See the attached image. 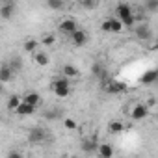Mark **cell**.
<instances>
[{
  "label": "cell",
  "instance_id": "obj_1",
  "mask_svg": "<svg viewBox=\"0 0 158 158\" xmlns=\"http://www.w3.org/2000/svg\"><path fill=\"white\" fill-rule=\"evenodd\" d=\"M115 15H117V17L123 21V24H125V26H128V28H132V26L136 24L134 11H132V8H130L128 4H125V2L117 4V8H115Z\"/></svg>",
  "mask_w": 158,
  "mask_h": 158
},
{
  "label": "cell",
  "instance_id": "obj_2",
  "mask_svg": "<svg viewBox=\"0 0 158 158\" xmlns=\"http://www.w3.org/2000/svg\"><path fill=\"white\" fill-rule=\"evenodd\" d=\"M52 91L60 97V99H65L69 95V80H67V76L65 78H56V80H52Z\"/></svg>",
  "mask_w": 158,
  "mask_h": 158
},
{
  "label": "cell",
  "instance_id": "obj_3",
  "mask_svg": "<svg viewBox=\"0 0 158 158\" xmlns=\"http://www.w3.org/2000/svg\"><path fill=\"white\" fill-rule=\"evenodd\" d=\"M102 88H104L106 93L117 95V93H123V91L127 89V84H123V82H119V80H106V82L102 84Z\"/></svg>",
  "mask_w": 158,
  "mask_h": 158
},
{
  "label": "cell",
  "instance_id": "obj_4",
  "mask_svg": "<svg viewBox=\"0 0 158 158\" xmlns=\"http://www.w3.org/2000/svg\"><path fill=\"white\" fill-rule=\"evenodd\" d=\"M60 30H61L65 35H71L73 32H76V30H78V24H76V21H74V19H63V21L60 23Z\"/></svg>",
  "mask_w": 158,
  "mask_h": 158
},
{
  "label": "cell",
  "instance_id": "obj_5",
  "mask_svg": "<svg viewBox=\"0 0 158 158\" xmlns=\"http://www.w3.org/2000/svg\"><path fill=\"white\" fill-rule=\"evenodd\" d=\"M147 114H149V108H147L145 104H136V106L132 108V112H130V117H132L134 121H141L143 117H147Z\"/></svg>",
  "mask_w": 158,
  "mask_h": 158
},
{
  "label": "cell",
  "instance_id": "obj_6",
  "mask_svg": "<svg viewBox=\"0 0 158 158\" xmlns=\"http://www.w3.org/2000/svg\"><path fill=\"white\" fill-rule=\"evenodd\" d=\"M45 130L43 128H39V127H34L32 130H30V134H28V141L30 143H41V141H45Z\"/></svg>",
  "mask_w": 158,
  "mask_h": 158
},
{
  "label": "cell",
  "instance_id": "obj_7",
  "mask_svg": "<svg viewBox=\"0 0 158 158\" xmlns=\"http://www.w3.org/2000/svg\"><path fill=\"white\" fill-rule=\"evenodd\" d=\"M69 37H71V41H73L76 47H82V45H86V43H88V34H86L84 30H80V28H78L76 32H73Z\"/></svg>",
  "mask_w": 158,
  "mask_h": 158
},
{
  "label": "cell",
  "instance_id": "obj_8",
  "mask_svg": "<svg viewBox=\"0 0 158 158\" xmlns=\"http://www.w3.org/2000/svg\"><path fill=\"white\" fill-rule=\"evenodd\" d=\"M134 34H136L138 39H141V41L151 39V28H149V24H138V26H134Z\"/></svg>",
  "mask_w": 158,
  "mask_h": 158
},
{
  "label": "cell",
  "instance_id": "obj_9",
  "mask_svg": "<svg viewBox=\"0 0 158 158\" xmlns=\"http://www.w3.org/2000/svg\"><path fill=\"white\" fill-rule=\"evenodd\" d=\"M34 112H35V106H34V104H30V102H26V101H23V102H21V106L15 110V114H17V115H21V117L32 115Z\"/></svg>",
  "mask_w": 158,
  "mask_h": 158
},
{
  "label": "cell",
  "instance_id": "obj_10",
  "mask_svg": "<svg viewBox=\"0 0 158 158\" xmlns=\"http://www.w3.org/2000/svg\"><path fill=\"white\" fill-rule=\"evenodd\" d=\"M13 13H15V2H13V0H11V2L2 4V8H0V15H2V19H4V21L11 19V17H13Z\"/></svg>",
  "mask_w": 158,
  "mask_h": 158
},
{
  "label": "cell",
  "instance_id": "obj_11",
  "mask_svg": "<svg viewBox=\"0 0 158 158\" xmlns=\"http://www.w3.org/2000/svg\"><path fill=\"white\" fill-rule=\"evenodd\" d=\"M158 82V69H151L141 76V84H154Z\"/></svg>",
  "mask_w": 158,
  "mask_h": 158
},
{
  "label": "cell",
  "instance_id": "obj_12",
  "mask_svg": "<svg viewBox=\"0 0 158 158\" xmlns=\"http://www.w3.org/2000/svg\"><path fill=\"white\" fill-rule=\"evenodd\" d=\"M110 21V32H114V34H117V32H121L123 30V21L119 19V17H114V19H108Z\"/></svg>",
  "mask_w": 158,
  "mask_h": 158
},
{
  "label": "cell",
  "instance_id": "obj_13",
  "mask_svg": "<svg viewBox=\"0 0 158 158\" xmlns=\"http://www.w3.org/2000/svg\"><path fill=\"white\" fill-rule=\"evenodd\" d=\"M11 73H13V69H11V65H2V69H0V80L2 82H10V78H11Z\"/></svg>",
  "mask_w": 158,
  "mask_h": 158
},
{
  "label": "cell",
  "instance_id": "obj_14",
  "mask_svg": "<svg viewBox=\"0 0 158 158\" xmlns=\"http://www.w3.org/2000/svg\"><path fill=\"white\" fill-rule=\"evenodd\" d=\"M26 102H30V104H34V106H37L39 104V101H41V97H39V93H35V91H30V93H26L24 97H23Z\"/></svg>",
  "mask_w": 158,
  "mask_h": 158
},
{
  "label": "cell",
  "instance_id": "obj_15",
  "mask_svg": "<svg viewBox=\"0 0 158 158\" xmlns=\"http://www.w3.org/2000/svg\"><path fill=\"white\" fill-rule=\"evenodd\" d=\"M23 101H24L23 97H19V95H11L10 101H8V108H10V110H17V108L21 106Z\"/></svg>",
  "mask_w": 158,
  "mask_h": 158
},
{
  "label": "cell",
  "instance_id": "obj_16",
  "mask_svg": "<svg viewBox=\"0 0 158 158\" xmlns=\"http://www.w3.org/2000/svg\"><path fill=\"white\" fill-rule=\"evenodd\" d=\"M99 154L104 158H110V156H114V149L108 143H102V145H99Z\"/></svg>",
  "mask_w": 158,
  "mask_h": 158
},
{
  "label": "cell",
  "instance_id": "obj_17",
  "mask_svg": "<svg viewBox=\"0 0 158 158\" xmlns=\"http://www.w3.org/2000/svg\"><path fill=\"white\" fill-rule=\"evenodd\" d=\"M34 58H35V63H37V65H41V67L48 65V56H47L45 52H35Z\"/></svg>",
  "mask_w": 158,
  "mask_h": 158
},
{
  "label": "cell",
  "instance_id": "obj_18",
  "mask_svg": "<svg viewBox=\"0 0 158 158\" xmlns=\"http://www.w3.org/2000/svg\"><path fill=\"white\" fill-rule=\"evenodd\" d=\"M123 128H125V125H123L121 121H112V123L108 125V130H110L112 134H119V132H123Z\"/></svg>",
  "mask_w": 158,
  "mask_h": 158
},
{
  "label": "cell",
  "instance_id": "obj_19",
  "mask_svg": "<svg viewBox=\"0 0 158 158\" xmlns=\"http://www.w3.org/2000/svg\"><path fill=\"white\" fill-rule=\"evenodd\" d=\"M82 149H84L86 152H95V151L99 149V145H97L93 139H86V141L82 143Z\"/></svg>",
  "mask_w": 158,
  "mask_h": 158
},
{
  "label": "cell",
  "instance_id": "obj_20",
  "mask_svg": "<svg viewBox=\"0 0 158 158\" xmlns=\"http://www.w3.org/2000/svg\"><path fill=\"white\" fill-rule=\"evenodd\" d=\"M24 50L30 52V54H35V52H37V41H35V39H28V41L24 43Z\"/></svg>",
  "mask_w": 158,
  "mask_h": 158
},
{
  "label": "cell",
  "instance_id": "obj_21",
  "mask_svg": "<svg viewBox=\"0 0 158 158\" xmlns=\"http://www.w3.org/2000/svg\"><path fill=\"white\" fill-rule=\"evenodd\" d=\"M63 74H65L67 78H73V76L78 74V69H76L74 65H65V67H63Z\"/></svg>",
  "mask_w": 158,
  "mask_h": 158
},
{
  "label": "cell",
  "instance_id": "obj_22",
  "mask_svg": "<svg viewBox=\"0 0 158 158\" xmlns=\"http://www.w3.org/2000/svg\"><path fill=\"white\" fill-rule=\"evenodd\" d=\"M143 6H145L147 11H152L154 13V11H158V0H145Z\"/></svg>",
  "mask_w": 158,
  "mask_h": 158
},
{
  "label": "cell",
  "instance_id": "obj_23",
  "mask_svg": "<svg viewBox=\"0 0 158 158\" xmlns=\"http://www.w3.org/2000/svg\"><path fill=\"white\" fill-rule=\"evenodd\" d=\"M47 4L50 10H61L63 8V0H47Z\"/></svg>",
  "mask_w": 158,
  "mask_h": 158
},
{
  "label": "cell",
  "instance_id": "obj_24",
  "mask_svg": "<svg viewBox=\"0 0 158 158\" xmlns=\"http://www.w3.org/2000/svg\"><path fill=\"white\" fill-rule=\"evenodd\" d=\"M54 41H56V35H54V34H45V35L41 37V43H43V45H52Z\"/></svg>",
  "mask_w": 158,
  "mask_h": 158
},
{
  "label": "cell",
  "instance_id": "obj_25",
  "mask_svg": "<svg viewBox=\"0 0 158 158\" xmlns=\"http://www.w3.org/2000/svg\"><path fill=\"white\" fill-rule=\"evenodd\" d=\"M80 4H82L86 10H93V8H95V0H80Z\"/></svg>",
  "mask_w": 158,
  "mask_h": 158
},
{
  "label": "cell",
  "instance_id": "obj_26",
  "mask_svg": "<svg viewBox=\"0 0 158 158\" xmlns=\"http://www.w3.org/2000/svg\"><path fill=\"white\" fill-rule=\"evenodd\" d=\"M10 65H11V69H13V71H19V69H21V60H19V58H17V60H11V63H10Z\"/></svg>",
  "mask_w": 158,
  "mask_h": 158
},
{
  "label": "cell",
  "instance_id": "obj_27",
  "mask_svg": "<svg viewBox=\"0 0 158 158\" xmlns=\"http://www.w3.org/2000/svg\"><path fill=\"white\" fill-rule=\"evenodd\" d=\"M65 127H67L69 130H73V128H76V121H73V119H65Z\"/></svg>",
  "mask_w": 158,
  "mask_h": 158
},
{
  "label": "cell",
  "instance_id": "obj_28",
  "mask_svg": "<svg viewBox=\"0 0 158 158\" xmlns=\"http://www.w3.org/2000/svg\"><path fill=\"white\" fill-rule=\"evenodd\" d=\"M6 2H11V0H2V4H6Z\"/></svg>",
  "mask_w": 158,
  "mask_h": 158
},
{
  "label": "cell",
  "instance_id": "obj_29",
  "mask_svg": "<svg viewBox=\"0 0 158 158\" xmlns=\"http://www.w3.org/2000/svg\"><path fill=\"white\" fill-rule=\"evenodd\" d=\"M156 48H158V45H156Z\"/></svg>",
  "mask_w": 158,
  "mask_h": 158
},
{
  "label": "cell",
  "instance_id": "obj_30",
  "mask_svg": "<svg viewBox=\"0 0 158 158\" xmlns=\"http://www.w3.org/2000/svg\"><path fill=\"white\" fill-rule=\"evenodd\" d=\"M78 2H80V0H78Z\"/></svg>",
  "mask_w": 158,
  "mask_h": 158
},
{
  "label": "cell",
  "instance_id": "obj_31",
  "mask_svg": "<svg viewBox=\"0 0 158 158\" xmlns=\"http://www.w3.org/2000/svg\"><path fill=\"white\" fill-rule=\"evenodd\" d=\"M156 84H158V82H156Z\"/></svg>",
  "mask_w": 158,
  "mask_h": 158
}]
</instances>
